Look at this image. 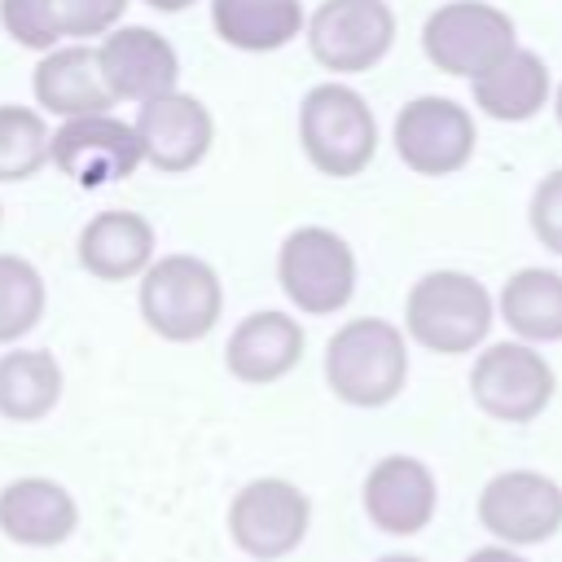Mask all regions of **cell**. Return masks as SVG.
<instances>
[{
    "label": "cell",
    "mask_w": 562,
    "mask_h": 562,
    "mask_svg": "<svg viewBox=\"0 0 562 562\" xmlns=\"http://www.w3.org/2000/svg\"><path fill=\"white\" fill-rule=\"evenodd\" d=\"M496 325L492 290L465 268H430L404 294V338L430 356H474Z\"/></svg>",
    "instance_id": "6da1fadb"
},
{
    "label": "cell",
    "mask_w": 562,
    "mask_h": 562,
    "mask_svg": "<svg viewBox=\"0 0 562 562\" xmlns=\"http://www.w3.org/2000/svg\"><path fill=\"white\" fill-rule=\"evenodd\" d=\"M325 386L347 408H386L408 386V338L400 321L351 316L342 321L321 356Z\"/></svg>",
    "instance_id": "7a4b0ae2"
},
{
    "label": "cell",
    "mask_w": 562,
    "mask_h": 562,
    "mask_svg": "<svg viewBox=\"0 0 562 562\" xmlns=\"http://www.w3.org/2000/svg\"><path fill=\"white\" fill-rule=\"evenodd\" d=\"M294 132H299V149H303L307 167L329 180L360 176L378 158V145H382L378 114H373L369 97L360 88H351L347 79L312 83L299 101Z\"/></svg>",
    "instance_id": "3957f363"
},
{
    "label": "cell",
    "mask_w": 562,
    "mask_h": 562,
    "mask_svg": "<svg viewBox=\"0 0 562 562\" xmlns=\"http://www.w3.org/2000/svg\"><path fill=\"white\" fill-rule=\"evenodd\" d=\"M136 312L162 342H202L224 316V281L202 255H154V263L136 277Z\"/></svg>",
    "instance_id": "277c9868"
},
{
    "label": "cell",
    "mask_w": 562,
    "mask_h": 562,
    "mask_svg": "<svg viewBox=\"0 0 562 562\" xmlns=\"http://www.w3.org/2000/svg\"><path fill=\"white\" fill-rule=\"evenodd\" d=\"M277 285L294 316H338L360 285L356 246L329 224H299L277 246Z\"/></svg>",
    "instance_id": "5b68a950"
},
{
    "label": "cell",
    "mask_w": 562,
    "mask_h": 562,
    "mask_svg": "<svg viewBox=\"0 0 562 562\" xmlns=\"http://www.w3.org/2000/svg\"><path fill=\"white\" fill-rule=\"evenodd\" d=\"M391 149L413 176H426V180L457 176L474 162V149H479L474 110L461 105L457 97L422 92L395 110Z\"/></svg>",
    "instance_id": "8992f818"
},
{
    "label": "cell",
    "mask_w": 562,
    "mask_h": 562,
    "mask_svg": "<svg viewBox=\"0 0 562 562\" xmlns=\"http://www.w3.org/2000/svg\"><path fill=\"white\" fill-rule=\"evenodd\" d=\"M553 395H558V373H553L544 347L501 338V342H483L474 351L470 400L492 422L527 426L553 404Z\"/></svg>",
    "instance_id": "52a82bcc"
},
{
    "label": "cell",
    "mask_w": 562,
    "mask_h": 562,
    "mask_svg": "<svg viewBox=\"0 0 562 562\" xmlns=\"http://www.w3.org/2000/svg\"><path fill=\"white\" fill-rule=\"evenodd\" d=\"M400 22L391 0H321L303 22V44L329 79H351L386 61Z\"/></svg>",
    "instance_id": "ba28073f"
},
{
    "label": "cell",
    "mask_w": 562,
    "mask_h": 562,
    "mask_svg": "<svg viewBox=\"0 0 562 562\" xmlns=\"http://www.w3.org/2000/svg\"><path fill=\"white\" fill-rule=\"evenodd\" d=\"M417 40H422V57L439 75L470 83L518 44V26L492 0H443L426 13Z\"/></svg>",
    "instance_id": "9c48e42d"
},
{
    "label": "cell",
    "mask_w": 562,
    "mask_h": 562,
    "mask_svg": "<svg viewBox=\"0 0 562 562\" xmlns=\"http://www.w3.org/2000/svg\"><path fill=\"white\" fill-rule=\"evenodd\" d=\"M228 536L250 562H277L294 553L312 527V501L281 474L250 479L228 501Z\"/></svg>",
    "instance_id": "30bf717a"
},
{
    "label": "cell",
    "mask_w": 562,
    "mask_h": 562,
    "mask_svg": "<svg viewBox=\"0 0 562 562\" xmlns=\"http://www.w3.org/2000/svg\"><path fill=\"white\" fill-rule=\"evenodd\" d=\"M48 167H57L70 184L79 189H105L145 167L140 140L132 119L101 110V114H79L61 119L48 140Z\"/></svg>",
    "instance_id": "8fae6325"
},
{
    "label": "cell",
    "mask_w": 562,
    "mask_h": 562,
    "mask_svg": "<svg viewBox=\"0 0 562 562\" xmlns=\"http://www.w3.org/2000/svg\"><path fill=\"white\" fill-rule=\"evenodd\" d=\"M132 127H136L145 167H154L158 176H184V171L202 167L215 145L211 105L184 88L140 101L132 114Z\"/></svg>",
    "instance_id": "7c38bea8"
},
{
    "label": "cell",
    "mask_w": 562,
    "mask_h": 562,
    "mask_svg": "<svg viewBox=\"0 0 562 562\" xmlns=\"http://www.w3.org/2000/svg\"><path fill=\"white\" fill-rule=\"evenodd\" d=\"M92 48H97V70H101L114 105H140L149 97L180 88L176 44L145 22H119Z\"/></svg>",
    "instance_id": "4fadbf2b"
},
{
    "label": "cell",
    "mask_w": 562,
    "mask_h": 562,
    "mask_svg": "<svg viewBox=\"0 0 562 562\" xmlns=\"http://www.w3.org/2000/svg\"><path fill=\"white\" fill-rule=\"evenodd\" d=\"M479 522L496 544H544L562 527V483L540 470H501L479 492Z\"/></svg>",
    "instance_id": "5bb4252c"
},
{
    "label": "cell",
    "mask_w": 562,
    "mask_h": 562,
    "mask_svg": "<svg viewBox=\"0 0 562 562\" xmlns=\"http://www.w3.org/2000/svg\"><path fill=\"white\" fill-rule=\"evenodd\" d=\"M360 505L382 536H417L430 527V518L439 509L435 470L422 457L386 452L369 465V474L360 483Z\"/></svg>",
    "instance_id": "9a60e30c"
},
{
    "label": "cell",
    "mask_w": 562,
    "mask_h": 562,
    "mask_svg": "<svg viewBox=\"0 0 562 562\" xmlns=\"http://www.w3.org/2000/svg\"><path fill=\"white\" fill-rule=\"evenodd\" d=\"M307 351V329L285 307H259L246 312L224 342V369L241 386H272L299 369Z\"/></svg>",
    "instance_id": "2e32d148"
},
{
    "label": "cell",
    "mask_w": 562,
    "mask_h": 562,
    "mask_svg": "<svg viewBox=\"0 0 562 562\" xmlns=\"http://www.w3.org/2000/svg\"><path fill=\"white\" fill-rule=\"evenodd\" d=\"M158 255V233L140 211L127 206H110L83 220L79 237H75V263L105 285L119 281H136Z\"/></svg>",
    "instance_id": "e0dca14e"
},
{
    "label": "cell",
    "mask_w": 562,
    "mask_h": 562,
    "mask_svg": "<svg viewBox=\"0 0 562 562\" xmlns=\"http://www.w3.org/2000/svg\"><path fill=\"white\" fill-rule=\"evenodd\" d=\"M31 97H35V110L57 123L114 110V97L105 92V79L97 70V48L83 40H61L57 48L35 57Z\"/></svg>",
    "instance_id": "ac0fdd59"
},
{
    "label": "cell",
    "mask_w": 562,
    "mask_h": 562,
    "mask_svg": "<svg viewBox=\"0 0 562 562\" xmlns=\"http://www.w3.org/2000/svg\"><path fill=\"white\" fill-rule=\"evenodd\" d=\"M549 97H553V70L527 44H514L496 66L470 79V105L492 123H531L536 114L549 110Z\"/></svg>",
    "instance_id": "d6986e66"
},
{
    "label": "cell",
    "mask_w": 562,
    "mask_h": 562,
    "mask_svg": "<svg viewBox=\"0 0 562 562\" xmlns=\"http://www.w3.org/2000/svg\"><path fill=\"white\" fill-rule=\"evenodd\" d=\"M79 531V501L70 487L44 474H26L0 487V536L22 549H53Z\"/></svg>",
    "instance_id": "ffe728a7"
},
{
    "label": "cell",
    "mask_w": 562,
    "mask_h": 562,
    "mask_svg": "<svg viewBox=\"0 0 562 562\" xmlns=\"http://www.w3.org/2000/svg\"><path fill=\"white\" fill-rule=\"evenodd\" d=\"M496 321L509 329V338L531 342V347H553L562 342V272L527 263L501 281L492 294Z\"/></svg>",
    "instance_id": "44dd1931"
},
{
    "label": "cell",
    "mask_w": 562,
    "mask_h": 562,
    "mask_svg": "<svg viewBox=\"0 0 562 562\" xmlns=\"http://www.w3.org/2000/svg\"><path fill=\"white\" fill-rule=\"evenodd\" d=\"M211 31L237 53H281L303 35V0H206Z\"/></svg>",
    "instance_id": "7402d4cb"
},
{
    "label": "cell",
    "mask_w": 562,
    "mask_h": 562,
    "mask_svg": "<svg viewBox=\"0 0 562 562\" xmlns=\"http://www.w3.org/2000/svg\"><path fill=\"white\" fill-rule=\"evenodd\" d=\"M66 391L61 360L48 347H9L0 351V417L31 426L44 422Z\"/></svg>",
    "instance_id": "603a6c76"
},
{
    "label": "cell",
    "mask_w": 562,
    "mask_h": 562,
    "mask_svg": "<svg viewBox=\"0 0 562 562\" xmlns=\"http://www.w3.org/2000/svg\"><path fill=\"white\" fill-rule=\"evenodd\" d=\"M48 312L44 272L13 250H0V347H18Z\"/></svg>",
    "instance_id": "cb8c5ba5"
},
{
    "label": "cell",
    "mask_w": 562,
    "mask_h": 562,
    "mask_svg": "<svg viewBox=\"0 0 562 562\" xmlns=\"http://www.w3.org/2000/svg\"><path fill=\"white\" fill-rule=\"evenodd\" d=\"M53 123L35 105H0V184H22L48 167Z\"/></svg>",
    "instance_id": "d4e9b609"
},
{
    "label": "cell",
    "mask_w": 562,
    "mask_h": 562,
    "mask_svg": "<svg viewBox=\"0 0 562 562\" xmlns=\"http://www.w3.org/2000/svg\"><path fill=\"white\" fill-rule=\"evenodd\" d=\"M0 31L35 57L66 40L61 18H57V0H0Z\"/></svg>",
    "instance_id": "484cf974"
},
{
    "label": "cell",
    "mask_w": 562,
    "mask_h": 562,
    "mask_svg": "<svg viewBox=\"0 0 562 562\" xmlns=\"http://www.w3.org/2000/svg\"><path fill=\"white\" fill-rule=\"evenodd\" d=\"M527 228L531 237L562 259V167L544 171L527 198Z\"/></svg>",
    "instance_id": "4316f807"
},
{
    "label": "cell",
    "mask_w": 562,
    "mask_h": 562,
    "mask_svg": "<svg viewBox=\"0 0 562 562\" xmlns=\"http://www.w3.org/2000/svg\"><path fill=\"white\" fill-rule=\"evenodd\" d=\"M127 4L132 0H57L61 35L66 40L97 44L105 31H114L119 22H127Z\"/></svg>",
    "instance_id": "83f0119b"
},
{
    "label": "cell",
    "mask_w": 562,
    "mask_h": 562,
    "mask_svg": "<svg viewBox=\"0 0 562 562\" xmlns=\"http://www.w3.org/2000/svg\"><path fill=\"white\" fill-rule=\"evenodd\" d=\"M465 562H531V558H522V553L509 549V544H483V549H474Z\"/></svg>",
    "instance_id": "f1b7e54d"
},
{
    "label": "cell",
    "mask_w": 562,
    "mask_h": 562,
    "mask_svg": "<svg viewBox=\"0 0 562 562\" xmlns=\"http://www.w3.org/2000/svg\"><path fill=\"white\" fill-rule=\"evenodd\" d=\"M140 4H149L154 13H184V9H193L198 0H140Z\"/></svg>",
    "instance_id": "f546056e"
},
{
    "label": "cell",
    "mask_w": 562,
    "mask_h": 562,
    "mask_svg": "<svg viewBox=\"0 0 562 562\" xmlns=\"http://www.w3.org/2000/svg\"><path fill=\"white\" fill-rule=\"evenodd\" d=\"M549 110H553V119H558V127H562V79L553 83V97H549Z\"/></svg>",
    "instance_id": "4dcf8cb0"
},
{
    "label": "cell",
    "mask_w": 562,
    "mask_h": 562,
    "mask_svg": "<svg viewBox=\"0 0 562 562\" xmlns=\"http://www.w3.org/2000/svg\"><path fill=\"white\" fill-rule=\"evenodd\" d=\"M378 562H426V558H417V553H382Z\"/></svg>",
    "instance_id": "1f68e13d"
},
{
    "label": "cell",
    "mask_w": 562,
    "mask_h": 562,
    "mask_svg": "<svg viewBox=\"0 0 562 562\" xmlns=\"http://www.w3.org/2000/svg\"><path fill=\"white\" fill-rule=\"evenodd\" d=\"M0 220H4V206H0Z\"/></svg>",
    "instance_id": "d6a6232c"
}]
</instances>
